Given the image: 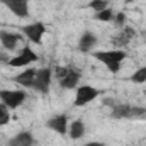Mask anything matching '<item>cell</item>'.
Masks as SVG:
<instances>
[{
    "instance_id": "obj_11",
    "label": "cell",
    "mask_w": 146,
    "mask_h": 146,
    "mask_svg": "<svg viewBox=\"0 0 146 146\" xmlns=\"http://www.w3.org/2000/svg\"><path fill=\"white\" fill-rule=\"evenodd\" d=\"M34 145V136L29 131H21L14 138L9 139V146H33Z\"/></svg>"
},
{
    "instance_id": "obj_18",
    "label": "cell",
    "mask_w": 146,
    "mask_h": 146,
    "mask_svg": "<svg viewBox=\"0 0 146 146\" xmlns=\"http://www.w3.org/2000/svg\"><path fill=\"white\" fill-rule=\"evenodd\" d=\"M9 121H10L9 107H7L3 102H0V126H5V124H9Z\"/></svg>"
},
{
    "instance_id": "obj_10",
    "label": "cell",
    "mask_w": 146,
    "mask_h": 146,
    "mask_svg": "<svg viewBox=\"0 0 146 146\" xmlns=\"http://www.w3.org/2000/svg\"><path fill=\"white\" fill-rule=\"evenodd\" d=\"M36 72H37L36 68H26L22 73L15 75L12 80L15 83H19V85H22V87H33L34 78H36Z\"/></svg>"
},
{
    "instance_id": "obj_21",
    "label": "cell",
    "mask_w": 146,
    "mask_h": 146,
    "mask_svg": "<svg viewBox=\"0 0 146 146\" xmlns=\"http://www.w3.org/2000/svg\"><path fill=\"white\" fill-rule=\"evenodd\" d=\"M68 70H70V68H66V66H56L53 75H56V78H58V80H61V78H65V76H66Z\"/></svg>"
},
{
    "instance_id": "obj_16",
    "label": "cell",
    "mask_w": 146,
    "mask_h": 146,
    "mask_svg": "<svg viewBox=\"0 0 146 146\" xmlns=\"http://www.w3.org/2000/svg\"><path fill=\"white\" fill-rule=\"evenodd\" d=\"M94 19L95 21H100V22H109V21H114V12H112V9L107 7V9L100 10V12H95Z\"/></svg>"
},
{
    "instance_id": "obj_6",
    "label": "cell",
    "mask_w": 146,
    "mask_h": 146,
    "mask_svg": "<svg viewBox=\"0 0 146 146\" xmlns=\"http://www.w3.org/2000/svg\"><path fill=\"white\" fill-rule=\"evenodd\" d=\"M51 78H53V70H51V68H41V70H37L34 83H33L31 88H34L39 94H46V92L49 90Z\"/></svg>"
},
{
    "instance_id": "obj_4",
    "label": "cell",
    "mask_w": 146,
    "mask_h": 146,
    "mask_svg": "<svg viewBox=\"0 0 146 146\" xmlns=\"http://www.w3.org/2000/svg\"><path fill=\"white\" fill-rule=\"evenodd\" d=\"M21 33L27 37L31 42L41 44L42 42V36L46 34V26L42 22H31L27 26H22L21 27Z\"/></svg>"
},
{
    "instance_id": "obj_14",
    "label": "cell",
    "mask_w": 146,
    "mask_h": 146,
    "mask_svg": "<svg viewBox=\"0 0 146 146\" xmlns=\"http://www.w3.org/2000/svg\"><path fill=\"white\" fill-rule=\"evenodd\" d=\"M68 134H70L72 139H80V138H83V134H85V124H83L82 119H75L72 124L68 126Z\"/></svg>"
},
{
    "instance_id": "obj_23",
    "label": "cell",
    "mask_w": 146,
    "mask_h": 146,
    "mask_svg": "<svg viewBox=\"0 0 146 146\" xmlns=\"http://www.w3.org/2000/svg\"><path fill=\"white\" fill-rule=\"evenodd\" d=\"M83 146H106V145L100 143V141H90V143H85Z\"/></svg>"
},
{
    "instance_id": "obj_15",
    "label": "cell",
    "mask_w": 146,
    "mask_h": 146,
    "mask_svg": "<svg viewBox=\"0 0 146 146\" xmlns=\"http://www.w3.org/2000/svg\"><path fill=\"white\" fill-rule=\"evenodd\" d=\"M110 115L114 119H126V117L131 115V106H127V104H117V106L112 107Z\"/></svg>"
},
{
    "instance_id": "obj_5",
    "label": "cell",
    "mask_w": 146,
    "mask_h": 146,
    "mask_svg": "<svg viewBox=\"0 0 146 146\" xmlns=\"http://www.w3.org/2000/svg\"><path fill=\"white\" fill-rule=\"evenodd\" d=\"M34 61H37V54L29 48V46H24L22 51H21V54L10 58V60L7 61V65L12 66V68H21V66H27L29 63H34Z\"/></svg>"
},
{
    "instance_id": "obj_13",
    "label": "cell",
    "mask_w": 146,
    "mask_h": 146,
    "mask_svg": "<svg viewBox=\"0 0 146 146\" xmlns=\"http://www.w3.org/2000/svg\"><path fill=\"white\" fill-rule=\"evenodd\" d=\"M95 44H97V36L87 31V33H83V34H82L80 41H78V49H80L82 53H88Z\"/></svg>"
},
{
    "instance_id": "obj_17",
    "label": "cell",
    "mask_w": 146,
    "mask_h": 146,
    "mask_svg": "<svg viewBox=\"0 0 146 146\" xmlns=\"http://www.w3.org/2000/svg\"><path fill=\"white\" fill-rule=\"evenodd\" d=\"M133 83H138V85H141V83H145L146 82V66H141V68H138L136 72L131 75V78H129Z\"/></svg>"
},
{
    "instance_id": "obj_8",
    "label": "cell",
    "mask_w": 146,
    "mask_h": 146,
    "mask_svg": "<svg viewBox=\"0 0 146 146\" xmlns=\"http://www.w3.org/2000/svg\"><path fill=\"white\" fill-rule=\"evenodd\" d=\"M46 127H49L51 131L58 133V134H66L68 133V117L65 114H58L53 115L51 119H48Z\"/></svg>"
},
{
    "instance_id": "obj_1",
    "label": "cell",
    "mask_w": 146,
    "mask_h": 146,
    "mask_svg": "<svg viewBox=\"0 0 146 146\" xmlns=\"http://www.w3.org/2000/svg\"><path fill=\"white\" fill-rule=\"evenodd\" d=\"M127 53L122 49H109V51H95L94 58L99 60L100 63H104L107 66V70L112 73H117L121 70V63L122 60H126Z\"/></svg>"
},
{
    "instance_id": "obj_7",
    "label": "cell",
    "mask_w": 146,
    "mask_h": 146,
    "mask_svg": "<svg viewBox=\"0 0 146 146\" xmlns=\"http://www.w3.org/2000/svg\"><path fill=\"white\" fill-rule=\"evenodd\" d=\"M0 3H3L17 17L29 15V0H0Z\"/></svg>"
},
{
    "instance_id": "obj_12",
    "label": "cell",
    "mask_w": 146,
    "mask_h": 146,
    "mask_svg": "<svg viewBox=\"0 0 146 146\" xmlns=\"http://www.w3.org/2000/svg\"><path fill=\"white\" fill-rule=\"evenodd\" d=\"M80 78H82L80 72H78V70H72V68H70V70H68V73H66V76L60 80V85H61L63 88H66V90H72V88H76V87H78Z\"/></svg>"
},
{
    "instance_id": "obj_3",
    "label": "cell",
    "mask_w": 146,
    "mask_h": 146,
    "mask_svg": "<svg viewBox=\"0 0 146 146\" xmlns=\"http://www.w3.org/2000/svg\"><path fill=\"white\" fill-rule=\"evenodd\" d=\"M26 97L27 95L24 90H0V100L9 109H17L19 106H22Z\"/></svg>"
},
{
    "instance_id": "obj_22",
    "label": "cell",
    "mask_w": 146,
    "mask_h": 146,
    "mask_svg": "<svg viewBox=\"0 0 146 146\" xmlns=\"http://www.w3.org/2000/svg\"><path fill=\"white\" fill-rule=\"evenodd\" d=\"M114 22H115V26H119V27H124V26H126V15H124L122 12L115 14V15H114Z\"/></svg>"
},
{
    "instance_id": "obj_20",
    "label": "cell",
    "mask_w": 146,
    "mask_h": 146,
    "mask_svg": "<svg viewBox=\"0 0 146 146\" xmlns=\"http://www.w3.org/2000/svg\"><path fill=\"white\" fill-rule=\"evenodd\" d=\"M129 117H146V109L145 107H131Z\"/></svg>"
},
{
    "instance_id": "obj_2",
    "label": "cell",
    "mask_w": 146,
    "mask_h": 146,
    "mask_svg": "<svg viewBox=\"0 0 146 146\" xmlns=\"http://www.w3.org/2000/svg\"><path fill=\"white\" fill-rule=\"evenodd\" d=\"M102 92L92 85H82L76 87V94H75V106L76 107H83L87 104H90L92 100H95Z\"/></svg>"
},
{
    "instance_id": "obj_19",
    "label": "cell",
    "mask_w": 146,
    "mask_h": 146,
    "mask_svg": "<svg viewBox=\"0 0 146 146\" xmlns=\"http://www.w3.org/2000/svg\"><path fill=\"white\" fill-rule=\"evenodd\" d=\"M107 5H109V0H92L88 3V7L92 10H95V12H100V10L107 9Z\"/></svg>"
},
{
    "instance_id": "obj_9",
    "label": "cell",
    "mask_w": 146,
    "mask_h": 146,
    "mask_svg": "<svg viewBox=\"0 0 146 146\" xmlns=\"http://www.w3.org/2000/svg\"><path fill=\"white\" fill-rule=\"evenodd\" d=\"M19 41H21V34H17V33H9V31H0V44H2L5 49L14 51V49L17 48Z\"/></svg>"
}]
</instances>
